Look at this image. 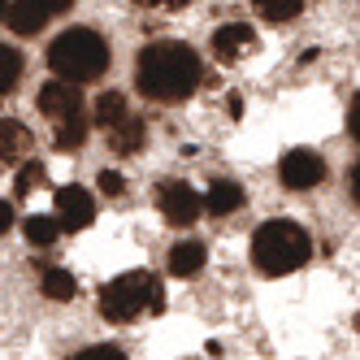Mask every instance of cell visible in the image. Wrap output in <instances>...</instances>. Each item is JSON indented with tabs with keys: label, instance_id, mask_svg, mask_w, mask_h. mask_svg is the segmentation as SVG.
<instances>
[{
	"label": "cell",
	"instance_id": "cell-21",
	"mask_svg": "<svg viewBox=\"0 0 360 360\" xmlns=\"http://www.w3.org/2000/svg\"><path fill=\"white\" fill-rule=\"evenodd\" d=\"M44 183H48L44 161H22V169H18V191L27 195V191H35V187H44Z\"/></svg>",
	"mask_w": 360,
	"mask_h": 360
},
{
	"label": "cell",
	"instance_id": "cell-19",
	"mask_svg": "<svg viewBox=\"0 0 360 360\" xmlns=\"http://www.w3.org/2000/svg\"><path fill=\"white\" fill-rule=\"evenodd\" d=\"M256 13L269 22H291L304 13V0H256Z\"/></svg>",
	"mask_w": 360,
	"mask_h": 360
},
{
	"label": "cell",
	"instance_id": "cell-16",
	"mask_svg": "<svg viewBox=\"0 0 360 360\" xmlns=\"http://www.w3.org/2000/svg\"><path fill=\"white\" fill-rule=\"evenodd\" d=\"M44 295L57 300V304H65V300L79 295V282H74L70 269H44Z\"/></svg>",
	"mask_w": 360,
	"mask_h": 360
},
{
	"label": "cell",
	"instance_id": "cell-10",
	"mask_svg": "<svg viewBox=\"0 0 360 360\" xmlns=\"http://www.w3.org/2000/svg\"><path fill=\"white\" fill-rule=\"evenodd\" d=\"M200 204H204L213 217H226V213L243 209V187L230 183V178H213V183H209V195H204Z\"/></svg>",
	"mask_w": 360,
	"mask_h": 360
},
{
	"label": "cell",
	"instance_id": "cell-23",
	"mask_svg": "<svg viewBox=\"0 0 360 360\" xmlns=\"http://www.w3.org/2000/svg\"><path fill=\"white\" fill-rule=\"evenodd\" d=\"M74 360H126V352H122V347H109V343H100V347H87V352H79Z\"/></svg>",
	"mask_w": 360,
	"mask_h": 360
},
{
	"label": "cell",
	"instance_id": "cell-20",
	"mask_svg": "<svg viewBox=\"0 0 360 360\" xmlns=\"http://www.w3.org/2000/svg\"><path fill=\"white\" fill-rule=\"evenodd\" d=\"M18 79H22V57L13 53V48L0 44V96L13 91V87H18Z\"/></svg>",
	"mask_w": 360,
	"mask_h": 360
},
{
	"label": "cell",
	"instance_id": "cell-22",
	"mask_svg": "<svg viewBox=\"0 0 360 360\" xmlns=\"http://www.w3.org/2000/svg\"><path fill=\"white\" fill-rule=\"evenodd\" d=\"M96 187L105 191V195H122V191H126V183H122V174H117V169H100Z\"/></svg>",
	"mask_w": 360,
	"mask_h": 360
},
{
	"label": "cell",
	"instance_id": "cell-18",
	"mask_svg": "<svg viewBox=\"0 0 360 360\" xmlns=\"http://www.w3.org/2000/svg\"><path fill=\"white\" fill-rule=\"evenodd\" d=\"M83 139H87V117H83V113L57 122V148H61V152H74Z\"/></svg>",
	"mask_w": 360,
	"mask_h": 360
},
{
	"label": "cell",
	"instance_id": "cell-26",
	"mask_svg": "<svg viewBox=\"0 0 360 360\" xmlns=\"http://www.w3.org/2000/svg\"><path fill=\"white\" fill-rule=\"evenodd\" d=\"M347 191H352V204H360V165H352L347 174Z\"/></svg>",
	"mask_w": 360,
	"mask_h": 360
},
{
	"label": "cell",
	"instance_id": "cell-25",
	"mask_svg": "<svg viewBox=\"0 0 360 360\" xmlns=\"http://www.w3.org/2000/svg\"><path fill=\"white\" fill-rule=\"evenodd\" d=\"M347 131H352V139L360 143V96H352V109H347Z\"/></svg>",
	"mask_w": 360,
	"mask_h": 360
},
{
	"label": "cell",
	"instance_id": "cell-3",
	"mask_svg": "<svg viewBox=\"0 0 360 360\" xmlns=\"http://www.w3.org/2000/svg\"><path fill=\"white\" fill-rule=\"evenodd\" d=\"M48 65L61 83H91L109 70V44L91 27H70L48 48Z\"/></svg>",
	"mask_w": 360,
	"mask_h": 360
},
{
	"label": "cell",
	"instance_id": "cell-7",
	"mask_svg": "<svg viewBox=\"0 0 360 360\" xmlns=\"http://www.w3.org/2000/svg\"><path fill=\"white\" fill-rule=\"evenodd\" d=\"M157 204H161L165 221H174V226H191V221L204 213V204H200L195 187H187V183H165Z\"/></svg>",
	"mask_w": 360,
	"mask_h": 360
},
{
	"label": "cell",
	"instance_id": "cell-15",
	"mask_svg": "<svg viewBox=\"0 0 360 360\" xmlns=\"http://www.w3.org/2000/svg\"><path fill=\"white\" fill-rule=\"evenodd\" d=\"M22 235H27L35 248H48L61 235V226H57V217H48V213H31L27 221H22Z\"/></svg>",
	"mask_w": 360,
	"mask_h": 360
},
{
	"label": "cell",
	"instance_id": "cell-2",
	"mask_svg": "<svg viewBox=\"0 0 360 360\" xmlns=\"http://www.w3.org/2000/svg\"><path fill=\"white\" fill-rule=\"evenodd\" d=\"M308 256H313V239L304 235L300 221H287V217L265 221L261 230H256V239H252V261H256V269L269 274V278L304 269Z\"/></svg>",
	"mask_w": 360,
	"mask_h": 360
},
{
	"label": "cell",
	"instance_id": "cell-9",
	"mask_svg": "<svg viewBox=\"0 0 360 360\" xmlns=\"http://www.w3.org/2000/svg\"><path fill=\"white\" fill-rule=\"evenodd\" d=\"M252 48H256V31L248 27V22H230V27H221L213 35V53L221 61H239L243 53H252Z\"/></svg>",
	"mask_w": 360,
	"mask_h": 360
},
{
	"label": "cell",
	"instance_id": "cell-5",
	"mask_svg": "<svg viewBox=\"0 0 360 360\" xmlns=\"http://www.w3.org/2000/svg\"><path fill=\"white\" fill-rule=\"evenodd\" d=\"M278 178H282V187H291V191H308V187H317L326 178V161L317 152H308V148H295V152L282 157Z\"/></svg>",
	"mask_w": 360,
	"mask_h": 360
},
{
	"label": "cell",
	"instance_id": "cell-12",
	"mask_svg": "<svg viewBox=\"0 0 360 360\" xmlns=\"http://www.w3.org/2000/svg\"><path fill=\"white\" fill-rule=\"evenodd\" d=\"M5 22H9L13 35H35V31L48 27V18L39 13L35 0H18V5H9V9H5Z\"/></svg>",
	"mask_w": 360,
	"mask_h": 360
},
{
	"label": "cell",
	"instance_id": "cell-28",
	"mask_svg": "<svg viewBox=\"0 0 360 360\" xmlns=\"http://www.w3.org/2000/svg\"><path fill=\"white\" fill-rule=\"evenodd\" d=\"M139 5H169V0H139Z\"/></svg>",
	"mask_w": 360,
	"mask_h": 360
},
{
	"label": "cell",
	"instance_id": "cell-27",
	"mask_svg": "<svg viewBox=\"0 0 360 360\" xmlns=\"http://www.w3.org/2000/svg\"><path fill=\"white\" fill-rule=\"evenodd\" d=\"M9 226H13V204H9V200H0V235H5Z\"/></svg>",
	"mask_w": 360,
	"mask_h": 360
},
{
	"label": "cell",
	"instance_id": "cell-29",
	"mask_svg": "<svg viewBox=\"0 0 360 360\" xmlns=\"http://www.w3.org/2000/svg\"><path fill=\"white\" fill-rule=\"evenodd\" d=\"M5 9H9V5H5V0H0V18H5Z\"/></svg>",
	"mask_w": 360,
	"mask_h": 360
},
{
	"label": "cell",
	"instance_id": "cell-17",
	"mask_svg": "<svg viewBox=\"0 0 360 360\" xmlns=\"http://www.w3.org/2000/svg\"><path fill=\"white\" fill-rule=\"evenodd\" d=\"M122 117H126V96L122 91H105V96L96 100V122L105 126V131H113Z\"/></svg>",
	"mask_w": 360,
	"mask_h": 360
},
{
	"label": "cell",
	"instance_id": "cell-4",
	"mask_svg": "<svg viewBox=\"0 0 360 360\" xmlns=\"http://www.w3.org/2000/svg\"><path fill=\"white\" fill-rule=\"evenodd\" d=\"M157 300H161L157 278H152L148 269H131V274L113 278L109 287L100 291V313H105L109 321H131V317L143 313V308H157Z\"/></svg>",
	"mask_w": 360,
	"mask_h": 360
},
{
	"label": "cell",
	"instance_id": "cell-24",
	"mask_svg": "<svg viewBox=\"0 0 360 360\" xmlns=\"http://www.w3.org/2000/svg\"><path fill=\"white\" fill-rule=\"evenodd\" d=\"M35 5H39L44 18H57V13H65V9L74 5V0H35Z\"/></svg>",
	"mask_w": 360,
	"mask_h": 360
},
{
	"label": "cell",
	"instance_id": "cell-6",
	"mask_svg": "<svg viewBox=\"0 0 360 360\" xmlns=\"http://www.w3.org/2000/svg\"><path fill=\"white\" fill-rule=\"evenodd\" d=\"M35 105H39L44 117L61 122V117L83 113V91H79V83H61V79H57V83H44V87H39Z\"/></svg>",
	"mask_w": 360,
	"mask_h": 360
},
{
	"label": "cell",
	"instance_id": "cell-11",
	"mask_svg": "<svg viewBox=\"0 0 360 360\" xmlns=\"http://www.w3.org/2000/svg\"><path fill=\"white\" fill-rule=\"evenodd\" d=\"M31 148H35V139L22 122H13V117L0 122V161H22Z\"/></svg>",
	"mask_w": 360,
	"mask_h": 360
},
{
	"label": "cell",
	"instance_id": "cell-13",
	"mask_svg": "<svg viewBox=\"0 0 360 360\" xmlns=\"http://www.w3.org/2000/svg\"><path fill=\"white\" fill-rule=\"evenodd\" d=\"M143 139H148V126H143V117H131V113H126V117L113 126V131H109L113 152H126V157H131V152H139Z\"/></svg>",
	"mask_w": 360,
	"mask_h": 360
},
{
	"label": "cell",
	"instance_id": "cell-8",
	"mask_svg": "<svg viewBox=\"0 0 360 360\" xmlns=\"http://www.w3.org/2000/svg\"><path fill=\"white\" fill-rule=\"evenodd\" d=\"M96 221V204L83 187H61L57 191V226L61 230H87Z\"/></svg>",
	"mask_w": 360,
	"mask_h": 360
},
{
	"label": "cell",
	"instance_id": "cell-1",
	"mask_svg": "<svg viewBox=\"0 0 360 360\" xmlns=\"http://www.w3.org/2000/svg\"><path fill=\"white\" fill-rule=\"evenodd\" d=\"M135 83L148 100H161V105H174V100H187L200 87V57L187 44H148L139 61H135Z\"/></svg>",
	"mask_w": 360,
	"mask_h": 360
},
{
	"label": "cell",
	"instance_id": "cell-14",
	"mask_svg": "<svg viewBox=\"0 0 360 360\" xmlns=\"http://www.w3.org/2000/svg\"><path fill=\"white\" fill-rule=\"evenodd\" d=\"M200 269H204V243L187 239V243H174L169 248V274L174 278H191Z\"/></svg>",
	"mask_w": 360,
	"mask_h": 360
}]
</instances>
